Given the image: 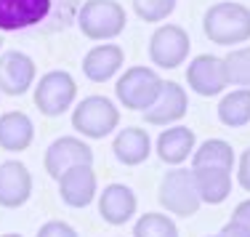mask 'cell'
Listing matches in <instances>:
<instances>
[{
  "instance_id": "cell-1",
  "label": "cell",
  "mask_w": 250,
  "mask_h": 237,
  "mask_svg": "<svg viewBox=\"0 0 250 237\" xmlns=\"http://www.w3.org/2000/svg\"><path fill=\"white\" fill-rule=\"evenodd\" d=\"M77 0H0V32H24L32 27L59 32L77 19Z\"/></svg>"
},
{
  "instance_id": "cell-2",
  "label": "cell",
  "mask_w": 250,
  "mask_h": 237,
  "mask_svg": "<svg viewBox=\"0 0 250 237\" xmlns=\"http://www.w3.org/2000/svg\"><path fill=\"white\" fill-rule=\"evenodd\" d=\"M202 32L210 43L234 48L250 40V8L242 3H216L202 16Z\"/></svg>"
},
{
  "instance_id": "cell-3",
  "label": "cell",
  "mask_w": 250,
  "mask_h": 237,
  "mask_svg": "<svg viewBox=\"0 0 250 237\" xmlns=\"http://www.w3.org/2000/svg\"><path fill=\"white\" fill-rule=\"evenodd\" d=\"M75 22L85 38L106 43V40L123 35L125 24H128V14L117 0H83Z\"/></svg>"
},
{
  "instance_id": "cell-4",
  "label": "cell",
  "mask_w": 250,
  "mask_h": 237,
  "mask_svg": "<svg viewBox=\"0 0 250 237\" xmlns=\"http://www.w3.org/2000/svg\"><path fill=\"white\" fill-rule=\"evenodd\" d=\"M120 126V109L106 96H85L72 107V128L85 139H104Z\"/></svg>"
},
{
  "instance_id": "cell-5",
  "label": "cell",
  "mask_w": 250,
  "mask_h": 237,
  "mask_svg": "<svg viewBox=\"0 0 250 237\" xmlns=\"http://www.w3.org/2000/svg\"><path fill=\"white\" fill-rule=\"evenodd\" d=\"M77 83L67 69H48L35 83V107L45 117H59L75 107Z\"/></svg>"
},
{
  "instance_id": "cell-6",
  "label": "cell",
  "mask_w": 250,
  "mask_h": 237,
  "mask_svg": "<svg viewBox=\"0 0 250 237\" xmlns=\"http://www.w3.org/2000/svg\"><path fill=\"white\" fill-rule=\"evenodd\" d=\"M160 88H163V78L157 75V69L136 64V67L125 69L120 75V80H117V86H115V96L125 109L144 112V109H149L152 102L157 99Z\"/></svg>"
},
{
  "instance_id": "cell-7",
  "label": "cell",
  "mask_w": 250,
  "mask_h": 237,
  "mask_svg": "<svg viewBox=\"0 0 250 237\" xmlns=\"http://www.w3.org/2000/svg\"><path fill=\"white\" fill-rule=\"evenodd\" d=\"M157 200L168 213L173 216H181V218H189L200 211V194H197V187H194V176L189 168H173L163 176L160 181V192H157Z\"/></svg>"
},
{
  "instance_id": "cell-8",
  "label": "cell",
  "mask_w": 250,
  "mask_h": 237,
  "mask_svg": "<svg viewBox=\"0 0 250 237\" xmlns=\"http://www.w3.org/2000/svg\"><path fill=\"white\" fill-rule=\"evenodd\" d=\"M192 40L189 32L178 24H163L149 38V59L160 69H178L189 59Z\"/></svg>"
},
{
  "instance_id": "cell-9",
  "label": "cell",
  "mask_w": 250,
  "mask_h": 237,
  "mask_svg": "<svg viewBox=\"0 0 250 237\" xmlns=\"http://www.w3.org/2000/svg\"><path fill=\"white\" fill-rule=\"evenodd\" d=\"M43 165H45V173L59 181L62 173H67L75 165H93V150L80 136H59L45 150Z\"/></svg>"
},
{
  "instance_id": "cell-10",
  "label": "cell",
  "mask_w": 250,
  "mask_h": 237,
  "mask_svg": "<svg viewBox=\"0 0 250 237\" xmlns=\"http://www.w3.org/2000/svg\"><path fill=\"white\" fill-rule=\"evenodd\" d=\"M187 72V83L197 96H218L229 88L226 80V67H224V56H213V53H200L189 62Z\"/></svg>"
},
{
  "instance_id": "cell-11",
  "label": "cell",
  "mask_w": 250,
  "mask_h": 237,
  "mask_svg": "<svg viewBox=\"0 0 250 237\" xmlns=\"http://www.w3.org/2000/svg\"><path fill=\"white\" fill-rule=\"evenodd\" d=\"M38 67L35 59L24 51H3L0 53V93L5 96H24L35 86Z\"/></svg>"
},
{
  "instance_id": "cell-12",
  "label": "cell",
  "mask_w": 250,
  "mask_h": 237,
  "mask_svg": "<svg viewBox=\"0 0 250 237\" xmlns=\"http://www.w3.org/2000/svg\"><path fill=\"white\" fill-rule=\"evenodd\" d=\"M187 112H189V96L184 91V86L176 80H163V88H160L157 99L152 102L149 109L141 112V117L149 126L168 128V126H176Z\"/></svg>"
},
{
  "instance_id": "cell-13",
  "label": "cell",
  "mask_w": 250,
  "mask_h": 237,
  "mask_svg": "<svg viewBox=\"0 0 250 237\" xmlns=\"http://www.w3.org/2000/svg\"><path fill=\"white\" fill-rule=\"evenodd\" d=\"M59 184V197L69 208H85L99 197V179L93 165H75L67 173H62Z\"/></svg>"
},
{
  "instance_id": "cell-14",
  "label": "cell",
  "mask_w": 250,
  "mask_h": 237,
  "mask_svg": "<svg viewBox=\"0 0 250 237\" xmlns=\"http://www.w3.org/2000/svg\"><path fill=\"white\" fill-rule=\"evenodd\" d=\"M32 197V173L21 160L0 163V208H21Z\"/></svg>"
},
{
  "instance_id": "cell-15",
  "label": "cell",
  "mask_w": 250,
  "mask_h": 237,
  "mask_svg": "<svg viewBox=\"0 0 250 237\" xmlns=\"http://www.w3.org/2000/svg\"><path fill=\"white\" fill-rule=\"evenodd\" d=\"M96 200H99L101 218H104L106 224H112V227H123L125 221H130V218L136 216V208H139L136 192L128 184H120V181L106 184L99 192Z\"/></svg>"
},
{
  "instance_id": "cell-16",
  "label": "cell",
  "mask_w": 250,
  "mask_h": 237,
  "mask_svg": "<svg viewBox=\"0 0 250 237\" xmlns=\"http://www.w3.org/2000/svg\"><path fill=\"white\" fill-rule=\"evenodd\" d=\"M125 51L117 43H99L83 56V75L91 83H106L123 69Z\"/></svg>"
},
{
  "instance_id": "cell-17",
  "label": "cell",
  "mask_w": 250,
  "mask_h": 237,
  "mask_svg": "<svg viewBox=\"0 0 250 237\" xmlns=\"http://www.w3.org/2000/svg\"><path fill=\"white\" fill-rule=\"evenodd\" d=\"M197 150V133L187 126H168L157 139V155L165 165L181 168Z\"/></svg>"
},
{
  "instance_id": "cell-18",
  "label": "cell",
  "mask_w": 250,
  "mask_h": 237,
  "mask_svg": "<svg viewBox=\"0 0 250 237\" xmlns=\"http://www.w3.org/2000/svg\"><path fill=\"white\" fill-rule=\"evenodd\" d=\"M35 141V123L27 112L11 109L0 115V150L24 152Z\"/></svg>"
},
{
  "instance_id": "cell-19",
  "label": "cell",
  "mask_w": 250,
  "mask_h": 237,
  "mask_svg": "<svg viewBox=\"0 0 250 237\" xmlns=\"http://www.w3.org/2000/svg\"><path fill=\"white\" fill-rule=\"evenodd\" d=\"M112 152H115L117 163L133 168V165L146 163V157L152 155V139H149V133H146L144 128L128 126V128H123V131L115 136V141H112Z\"/></svg>"
},
{
  "instance_id": "cell-20",
  "label": "cell",
  "mask_w": 250,
  "mask_h": 237,
  "mask_svg": "<svg viewBox=\"0 0 250 237\" xmlns=\"http://www.w3.org/2000/svg\"><path fill=\"white\" fill-rule=\"evenodd\" d=\"M194 187H197L200 203L205 205H221L231 194V171L221 168H192Z\"/></svg>"
},
{
  "instance_id": "cell-21",
  "label": "cell",
  "mask_w": 250,
  "mask_h": 237,
  "mask_svg": "<svg viewBox=\"0 0 250 237\" xmlns=\"http://www.w3.org/2000/svg\"><path fill=\"white\" fill-rule=\"evenodd\" d=\"M218 120L226 128H245L250 123V91L248 88H237L221 96L218 102Z\"/></svg>"
},
{
  "instance_id": "cell-22",
  "label": "cell",
  "mask_w": 250,
  "mask_h": 237,
  "mask_svg": "<svg viewBox=\"0 0 250 237\" xmlns=\"http://www.w3.org/2000/svg\"><path fill=\"white\" fill-rule=\"evenodd\" d=\"M192 168H221L231 171L234 168V150L224 139H208L194 150L192 155Z\"/></svg>"
},
{
  "instance_id": "cell-23",
  "label": "cell",
  "mask_w": 250,
  "mask_h": 237,
  "mask_svg": "<svg viewBox=\"0 0 250 237\" xmlns=\"http://www.w3.org/2000/svg\"><path fill=\"white\" fill-rule=\"evenodd\" d=\"M133 237H178V227L168 213L149 211L133 224Z\"/></svg>"
},
{
  "instance_id": "cell-24",
  "label": "cell",
  "mask_w": 250,
  "mask_h": 237,
  "mask_svg": "<svg viewBox=\"0 0 250 237\" xmlns=\"http://www.w3.org/2000/svg\"><path fill=\"white\" fill-rule=\"evenodd\" d=\"M224 67H226L229 86L248 88L250 91V45H245V48H231L224 56Z\"/></svg>"
},
{
  "instance_id": "cell-25",
  "label": "cell",
  "mask_w": 250,
  "mask_h": 237,
  "mask_svg": "<svg viewBox=\"0 0 250 237\" xmlns=\"http://www.w3.org/2000/svg\"><path fill=\"white\" fill-rule=\"evenodd\" d=\"M178 0H133V11L146 24H160L176 11Z\"/></svg>"
},
{
  "instance_id": "cell-26",
  "label": "cell",
  "mask_w": 250,
  "mask_h": 237,
  "mask_svg": "<svg viewBox=\"0 0 250 237\" xmlns=\"http://www.w3.org/2000/svg\"><path fill=\"white\" fill-rule=\"evenodd\" d=\"M38 237H80L72 224L62 221V218H53V221H45L43 227L38 229Z\"/></svg>"
},
{
  "instance_id": "cell-27",
  "label": "cell",
  "mask_w": 250,
  "mask_h": 237,
  "mask_svg": "<svg viewBox=\"0 0 250 237\" xmlns=\"http://www.w3.org/2000/svg\"><path fill=\"white\" fill-rule=\"evenodd\" d=\"M237 181H240V187L245 192H250V147L237 160Z\"/></svg>"
},
{
  "instance_id": "cell-28",
  "label": "cell",
  "mask_w": 250,
  "mask_h": 237,
  "mask_svg": "<svg viewBox=\"0 0 250 237\" xmlns=\"http://www.w3.org/2000/svg\"><path fill=\"white\" fill-rule=\"evenodd\" d=\"M231 221L240 224L242 229H248V232H250V197L242 200V203L234 208V213H231Z\"/></svg>"
},
{
  "instance_id": "cell-29",
  "label": "cell",
  "mask_w": 250,
  "mask_h": 237,
  "mask_svg": "<svg viewBox=\"0 0 250 237\" xmlns=\"http://www.w3.org/2000/svg\"><path fill=\"white\" fill-rule=\"evenodd\" d=\"M218 237H250V232H248V229H242L240 224L229 221V224H224V227H221Z\"/></svg>"
},
{
  "instance_id": "cell-30",
  "label": "cell",
  "mask_w": 250,
  "mask_h": 237,
  "mask_svg": "<svg viewBox=\"0 0 250 237\" xmlns=\"http://www.w3.org/2000/svg\"><path fill=\"white\" fill-rule=\"evenodd\" d=\"M0 237H24V235H19V232H5V235H0Z\"/></svg>"
},
{
  "instance_id": "cell-31",
  "label": "cell",
  "mask_w": 250,
  "mask_h": 237,
  "mask_svg": "<svg viewBox=\"0 0 250 237\" xmlns=\"http://www.w3.org/2000/svg\"><path fill=\"white\" fill-rule=\"evenodd\" d=\"M0 45H3V38H0Z\"/></svg>"
},
{
  "instance_id": "cell-32",
  "label": "cell",
  "mask_w": 250,
  "mask_h": 237,
  "mask_svg": "<svg viewBox=\"0 0 250 237\" xmlns=\"http://www.w3.org/2000/svg\"><path fill=\"white\" fill-rule=\"evenodd\" d=\"M216 237H218V235H216Z\"/></svg>"
}]
</instances>
